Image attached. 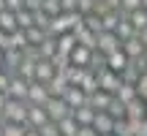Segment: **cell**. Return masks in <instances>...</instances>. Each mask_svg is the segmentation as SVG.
I'll use <instances>...</instances> for the list:
<instances>
[{"mask_svg": "<svg viewBox=\"0 0 147 136\" xmlns=\"http://www.w3.org/2000/svg\"><path fill=\"white\" fill-rule=\"evenodd\" d=\"M5 106H8V95H5V93H0V114L5 112Z\"/></svg>", "mask_w": 147, "mask_h": 136, "instance_id": "obj_50", "label": "cell"}, {"mask_svg": "<svg viewBox=\"0 0 147 136\" xmlns=\"http://www.w3.org/2000/svg\"><path fill=\"white\" fill-rule=\"evenodd\" d=\"M98 87L104 90V93H109V95H117V90L123 87V79H120V73L109 71V68L98 71Z\"/></svg>", "mask_w": 147, "mask_h": 136, "instance_id": "obj_2", "label": "cell"}, {"mask_svg": "<svg viewBox=\"0 0 147 136\" xmlns=\"http://www.w3.org/2000/svg\"><path fill=\"white\" fill-rule=\"evenodd\" d=\"M112 136H134V128L128 120H115V131H112Z\"/></svg>", "mask_w": 147, "mask_h": 136, "instance_id": "obj_35", "label": "cell"}, {"mask_svg": "<svg viewBox=\"0 0 147 136\" xmlns=\"http://www.w3.org/2000/svg\"><path fill=\"white\" fill-rule=\"evenodd\" d=\"M90 57H93V49H87V46H76V49L71 52V65L87 68V65H90Z\"/></svg>", "mask_w": 147, "mask_h": 136, "instance_id": "obj_15", "label": "cell"}, {"mask_svg": "<svg viewBox=\"0 0 147 136\" xmlns=\"http://www.w3.org/2000/svg\"><path fill=\"white\" fill-rule=\"evenodd\" d=\"M47 123H52L49 120V114H47V109L44 106H30V114H27V128H44Z\"/></svg>", "mask_w": 147, "mask_h": 136, "instance_id": "obj_9", "label": "cell"}, {"mask_svg": "<svg viewBox=\"0 0 147 136\" xmlns=\"http://www.w3.org/2000/svg\"><path fill=\"white\" fill-rule=\"evenodd\" d=\"M115 33H117V38H120V41L125 44L128 38H134V36H136V27H134V25H131L128 19H123L120 25H117V30H115Z\"/></svg>", "mask_w": 147, "mask_h": 136, "instance_id": "obj_30", "label": "cell"}, {"mask_svg": "<svg viewBox=\"0 0 147 136\" xmlns=\"http://www.w3.org/2000/svg\"><path fill=\"white\" fill-rule=\"evenodd\" d=\"M8 46H11V36L0 30V49H3V52H8Z\"/></svg>", "mask_w": 147, "mask_h": 136, "instance_id": "obj_47", "label": "cell"}, {"mask_svg": "<svg viewBox=\"0 0 147 136\" xmlns=\"http://www.w3.org/2000/svg\"><path fill=\"white\" fill-rule=\"evenodd\" d=\"M60 5H63V14H76L79 0H60Z\"/></svg>", "mask_w": 147, "mask_h": 136, "instance_id": "obj_41", "label": "cell"}, {"mask_svg": "<svg viewBox=\"0 0 147 136\" xmlns=\"http://www.w3.org/2000/svg\"><path fill=\"white\" fill-rule=\"evenodd\" d=\"M16 25H19V30H30V27L36 25V14H33V11H27V8L16 11Z\"/></svg>", "mask_w": 147, "mask_h": 136, "instance_id": "obj_26", "label": "cell"}, {"mask_svg": "<svg viewBox=\"0 0 147 136\" xmlns=\"http://www.w3.org/2000/svg\"><path fill=\"white\" fill-rule=\"evenodd\" d=\"M27 125H16V123H5L3 125V136H25Z\"/></svg>", "mask_w": 147, "mask_h": 136, "instance_id": "obj_36", "label": "cell"}, {"mask_svg": "<svg viewBox=\"0 0 147 136\" xmlns=\"http://www.w3.org/2000/svg\"><path fill=\"white\" fill-rule=\"evenodd\" d=\"M0 136H3V125H0Z\"/></svg>", "mask_w": 147, "mask_h": 136, "instance_id": "obj_56", "label": "cell"}, {"mask_svg": "<svg viewBox=\"0 0 147 136\" xmlns=\"http://www.w3.org/2000/svg\"><path fill=\"white\" fill-rule=\"evenodd\" d=\"M76 46H79V41H76L74 33H63V36L57 38V52H63V55H71Z\"/></svg>", "mask_w": 147, "mask_h": 136, "instance_id": "obj_17", "label": "cell"}, {"mask_svg": "<svg viewBox=\"0 0 147 136\" xmlns=\"http://www.w3.org/2000/svg\"><path fill=\"white\" fill-rule=\"evenodd\" d=\"M38 55H41V60H52L55 55H57V38H52V36H49L47 41L38 46Z\"/></svg>", "mask_w": 147, "mask_h": 136, "instance_id": "obj_24", "label": "cell"}, {"mask_svg": "<svg viewBox=\"0 0 147 136\" xmlns=\"http://www.w3.org/2000/svg\"><path fill=\"white\" fill-rule=\"evenodd\" d=\"M139 8H142V0H120V14L123 16L134 14V11H139Z\"/></svg>", "mask_w": 147, "mask_h": 136, "instance_id": "obj_37", "label": "cell"}, {"mask_svg": "<svg viewBox=\"0 0 147 136\" xmlns=\"http://www.w3.org/2000/svg\"><path fill=\"white\" fill-rule=\"evenodd\" d=\"M144 57H147V49H144Z\"/></svg>", "mask_w": 147, "mask_h": 136, "instance_id": "obj_57", "label": "cell"}, {"mask_svg": "<svg viewBox=\"0 0 147 136\" xmlns=\"http://www.w3.org/2000/svg\"><path fill=\"white\" fill-rule=\"evenodd\" d=\"M112 101H115V95H109V93H104V90H98V93H93L87 98V106L90 109H95V114L98 112H106L112 106Z\"/></svg>", "mask_w": 147, "mask_h": 136, "instance_id": "obj_6", "label": "cell"}, {"mask_svg": "<svg viewBox=\"0 0 147 136\" xmlns=\"http://www.w3.org/2000/svg\"><path fill=\"white\" fill-rule=\"evenodd\" d=\"M0 71H5V52L0 49Z\"/></svg>", "mask_w": 147, "mask_h": 136, "instance_id": "obj_51", "label": "cell"}, {"mask_svg": "<svg viewBox=\"0 0 147 136\" xmlns=\"http://www.w3.org/2000/svg\"><path fill=\"white\" fill-rule=\"evenodd\" d=\"M44 14H47V16H52V19H55V16H60V14H63V5H60V0H44Z\"/></svg>", "mask_w": 147, "mask_h": 136, "instance_id": "obj_34", "label": "cell"}, {"mask_svg": "<svg viewBox=\"0 0 147 136\" xmlns=\"http://www.w3.org/2000/svg\"><path fill=\"white\" fill-rule=\"evenodd\" d=\"M139 38H142V44H144V49H147V30H142V33H136Z\"/></svg>", "mask_w": 147, "mask_h": 136, "instance_id": "obj_52", "label": "cell"}, {"mask_svg": "<svg viewBox=\"0 0 147 136\" xmlns=\"http://www.w3.org/2000/svg\"><path fill=\"white\" fill-rule=\"evenodd\" d=\"M79 14H82V16H90V14H93V11H95V0H79Z\"/></svg>", "mask_w": 147, "mask_h": 136, "instance_id": "obj_38", "label": "cell"}, {"mask_svg": "<svg viewBox=\"0 0 147 136\" xmlns=\"http://www.w3.org/2000/svg\"><path fill=\"white\" fill-rule=\"evenodd\" d=\"M52 98L47 90V84L41 82H30V93H27V104L30 106H47V101Z\"/></svg>", "mask_w": 147, "mask_h": 136, "instance_id": "obj_5", "label": "cell"}, {"mask_svg": "<svg viewBox=\"0 0 147 136\" xmlns=\"http://www.w3.org/2000/svg\"><path fill=\"white\" fill-rule=\"evenodd\" d=\"M142 8H144V11H147V0H142Z\"/></svg>", "mask_w": 147, "mask_h": 136, "instance_id": "obj_55", "label": "cell"}, {"mask_svg": "<svg viewBox=\"0 0 147 136\" xmlns=\"http://www.w3.org/2000/svg\"><path fill=\"white\" fill-rule=\"evenodd\" d=\"M123 19H125V16H123L120 11H109V14L104 16V30H106V33H115L117 25H120Z\"/></svg>", "mask_w": 147, "mask_h": 136, "instance_id": "obj_29", "label": "cell"}, {"mask_svg": "<svg viewBox=\"0 0 147 136\" xmlns=\"http://www.w3.org/2000/svg\"><path fill=\"white\" fill-rule=\"evenodd\" d=\"M47 90H49V95H52V98H65V93L71 90V84H68V79H65V73H57V76L47 84Z\"/></svg>", "mask_w": 147, "mask_h": 136, "instance_id": "obj_8", "label": "cell"}, {"mask_svg": "<svg viewBox=\"0 0 147 136\" xmlns=\"http://www.w3.org/2000/svg\"><path fill=\"white\" fill-rule=\"evenodd\" d=\"M25 33H27V44H30V46H41V44L49 38V33L41 30V27H36V25H33L30 30H25Z\"/></svg>", "mask_w": 147, "mask_h": 136, "instance_id": "obj_23", "label": "cell"}, {"mask_svg": "<svg viewBox=\"0 0 147 136\" xmlns=\"http://www.w3.org/2000/svg\"><path fill=\"white\" fill-rule=\"evenodd\" d=\"M5 5H8V11H14V14H16V11L25 8V0H5Z\"/></svg>", "mask_w": 147, "mask_h": 136, "instance_id": "obj_46", "label": "cell"}, {"mask_svg": "<svg viewBox=\"0 0 147 136\" xmlns=\"http://www.w3.org/2000/svg\"><path fill=\"white\" fill-rule=\"evenodd\" d=\"M0 30L8 33V36L19 30V25H16V14H14V11H3V14H0Z\"/></svg>", "mask_w": 147, "mask_h": 136, "instance_id": "obj_18", "label": "cell"}, {"mask_svg": "<svg viewBox=\"0 0 147 136\" xmlns=\"http://www.w3.org/2000/svg\"><path fill=\"white\" fill-rule=\"evenodd\" d=\"M3 11H8V5H5V0H0V14H3Z\"/></svg>", "mask_w": 147, "mask_h": 136, "instance_id": "obj_54", "label": "cell"}, {"mask_svg": "<svg viewBox=\"0 0 147 136\" xmlns=\"http://www.w3.org/2000/svg\"><path fill=\"white\" fill-rule=\"evenodd\" d=\"M84 76H87V68H79V65H68V71H65V79L71 87H79L84 82Z\"/></svg>", "mask_w": 147, "mask_h": 136, "instance_id": "obj_19", "label": "cell"}, {"mask_svg": "<svg viewBox=\"0 0 147 136\" xmlns=\"http://www.w3.org/2000/svg\"><path fill=\"white\" fill-rule=\"evenodd\" d=\"M147 117V104L142 98H136V101H131V104L125 106V120H131V123H139V120H144Z\"/></svg>", "mask_w": 147, "mask_h": 136, "instance_id": "obj_11", "label": "cell"}, {"mask_svg": "<svg viewBox=\"0 0 147 136\" xmlns=\"http://www.w3.org/2000/svg\"><path fill=\"white\" fill-rule=\"evenodd\" d=\"M125 19L131 22L134 27H136V33H142V30H147V11H144V8H139V11H134V14H128Z\"/></svg>", "mask_w": 147, "mask_h": 136, "instance_id": "obj_25", "label": "cell"}, {"mask_svg": "<svg viewBox=\"0 0 147 136\" xmlns=\"http://www.w3.org/2000/svg\"><path fill=\"white\" fill-rule=\"evenodd\" d=\"M93 128H95V133H98V136H112V131H115V120H112L106 112H98Z\"/></svg>", "mask_w": 147, "mask_h": 136, "instance_id": "obj_12", "label": "cell"}, {"mask_svg": "<svg viewBox=\"0 0 147 136\" xmlns=\"http://www.w3.org/2000/svg\"><path fill=\"white\" fill-rule=\"evenodd\" d=\"M136 90H139V98L147 104V76H142L139 79V84H136Z\"/></svg>", "mask_w": 147, "mask_h": 136, "instance_id": "obj_44", "label": "cell"}, {"mask_svg": "<svg viewBox=\"0 0 147 136\" xmlns=\"http://www.w3.org/2000/svg\"><path fill=\"white\" fill-rule=\"evenodd\" d=\"M115 98L120 101V104H125V106H128L131 101H136V98H139V90L134 87V84H123V87L117 90V95H115Z\"/></svg>", "mask_w": 147, "mask_h": 136, "instance_id": "obj_21", "label": "cell"}, {"mask_svg": "<svg viewBox=\"0 0 147 136\" xmlns=\"http://www.w3.org/2000/svg\"><path fill=\"white\" fill-rule=\"evenodd\" d=\"M84 27H87L90 33H95V36H101V33H104V19L90 14V16H84Z\"/></svg>", "mask_w": 147, "mask_h": 136, "instance_id": "obj_31", "label": "cell"}, {"mask_svg": "<svg viewBox=\"0 0 147 136\" xmlns=\"http://www.w3.org/2000/svg\"><path fill=\"white\" fill-rule=\"evenodd\" d=\"M74 120L79 123V128H87L95 123V109H90V106H82V109H74Z\"/></svg>", "mask_w": 147, "mask_h": 136, "instance_id": "obj_16", "label": "cell"}, {"mask_svg": "<svg viewBox=\"0 0 147 136\" xmlns=\"http://www.w3.org/2000/svg\"><path fill=\"white\" fill-rule=\"evenodd\" d=\"M25 8L33 11V14H38V11L44 8V0H25Z\"/></svg>", "mask_w": 147, "mask_h": 136, "instance_id": "obj_43", "label": "cell"}, {"mask_svg": "<svg viewBox=\"0 0 147 136\" xmlns=\"http://www.w3.org/2000/svg\"><path fill=\"white\" fill-rule=\"evenodd\" d=\"M128 65H131V60H128V55L123 52V49H117L115 55H109V57H106V68H109V71H115V73H123Z\"/></svg>", "mask_w": 147, "mask_h": 136, "instance_id": "obj_10", "label": "cell"}, {"mask_svg": "<svg viewBox=\"0 0 147 136\" xmlns=\"http://www.w3.org/2000/svg\"><path fill=\"white\" fill-rule=\"evenodd\" d=\"M57 131H60V136H79V123L74 120V114H71V117H65V120L57 123Z\"/></svg>", "mask_w": 147, "mask_h": 136, "instance_id": "obj_22", "label": "cell"}, {"mask_svg": "<svg viewBox=\"0 0 147 136\" xmlns=\"http://www.w3.org/2000/svg\"><path fill=\"white\" fill-rule=\"evenodd\" d=\"M106 114L112 117V120H125V104H120V101H112V106L106 109Z\"/></svg>", "mask_w": 147, "mask_h": 136, "instance_id": "obj_33", "label": "cell"}, {"mask_svg": "<svg viewBox=\"0 0 147 136\" xmlns=\"http://www.w3.org/2000/svg\"><path fill=\"white\" fill-rule=\"evenodd\" d=\"M65 104L71 106V109H82V106H87V95H84L82 87H71L68 93H65Z\"/></svg>", "mask_w": 147, "mask_h": 136, "instance_id": "obj_14", "label": "cell"}, {"mask_svg": "<svg viewBox=\"0 0 147 136\" xmlns=\"http://www.w3.org/2000/svg\"><path fill=\"white\" fill-rule=\"evenodd\" d=\"M8 84H11V73L8 71H0V93H5Z\"/></svg>", "mask_w": 147, "mask_h": 136, "instance_id": "obj_45", "label": "cell"}, {"mask_svg": "<svg viewBox=\"0 0 147 136\" xmlns=\"http://www.w3.org/2000/svg\"><path fill=\"white\" fill-rule=\"evenodd\" d=\"M74 36H76L79 46H87V49H93V52H95V46H98V36H95V33H90L87 27H84V30L74 33Z\"/></svg>", "mask_w": 147, "mask_h": 136, "instance_id": "obj_20", "label": "cell"}, {"mask_svg": "<svg viewBox=\"0 0 147 136\" xmlns=\"http://www.w3.org/2000/svg\"><path fill=\"white\" fill-rule=\"evenodd\" d=\"M27 46H30V44H27V33H25V30H16V33H11V46H8V49L25 52Z\"/></svg>", "mask_w": 147, "mask_h": 136, "instance_id": "obj_28", "label": "cell"}, {"mask_svg": "<svg viewBox=\"0 0 147 136\" xmlns=\"http://www.w3.org/2000/svg\"><path fill=\"white\" fill-rule=\"evenodd\" d=\"M117 49H123V41L117 38V33H101L98 36V46H95V52H101L104 57H109V55H115Z\"/></svg>", "mask_w": 147, "mask_h": 136, "instance_id": "obj_3", "label": "cell"}, {"mask_svg": "<svg viewBox=\"0 0 147 136\" xmlns=\"http://www.w3.org/2000/svg\"><path fill=\"white\" fill-rule=\"evenodd\" d=\"M104 5H109L112 11H120V0H101Z\"/></svg>", "mask_w": 147, "mask_h": 136, "instance_id": "obj_49", "label": "cell"}, {"mask_svg": "<svg viewBox=\"0 0 147 136\" xmlns=\"http://www.w3.org/2000/svg\"><path fill=\"white\" fill-rule=\"evenodd\" d=\"M131 65L136 68L142 76H147V57H136V60H131Z\"/></svg>", "mask_w": 147, "mask_h": 136, "instance_id": "obj_42", "label": "cell"}, {"mask_svg": "<svg viewBox=\"0 0 147 136\" xmlns=\"http://www.w3.org/2000/svg\"><path fill=\"white\" fill-rule=\"evenodd\" d=\"M131 123V120H128ZM134 128V136H147V120H139V123H131Z\"/></svg>", "mask_w": 147, "mask_h": 136, "instance_id": "obj_40", "label": "cell"}, {"mask_svg": "<svg viewBox=\"0 0 147 136\" xmlns=\"http://www.w3.org/2000/svg\"><path fill=\"white\" fill-rule=\"evenodd\" d=\"M144 120H147V117H144Z\"/></svg>", "mask_w": 147, "mask_h": 136, "instance_id": "obj_58", "label": "cell"}, {"mask_svg": "<svg viewBox=\"0 0 147 136\" xmlns=\"http://www.w3.org/2000/svg\"><path fill=\"white\" fill-rule=\"evenodd\" d=\"M44 109H47V114H49V120H52V123H60V120H65V117L74 114V109L65 104L63 98H49Z\"/></svg>", "mask_w": 147, "mask_h": 136, "instance_id": "obj_1", "label": "cell"}, {"mask_svg": "<svg viewBox=\"0 0 147 136\" xmlns=\"http://www.w3.org/2000/svg\"><path fill=\"white\" fill-rule=\"evenodd\" d=\"M120 79H123V84H134V87H136V84H139V79H142V73H139L134 65H128L125 71L120 73Z\"/></svg>", "mask_w": 147, "mask_h": 136, "instance_id": "obj_32", "label": "cell"}, {"mask_svg": "<svg viewBox=\"0 0 147 136\" xmlns=\"http://www.w3.org/2000/svg\"><path fill=\"white\" fill-rule=\"evenodd\" d=\"M27 93H30V82H25L19 76H11V84L5 90L8 101H27Z\"/></svg>", "mask_w": 147, "mask_h": 136, "instance_id": "obj_4", "label": "cell"}, {"mask_svg": "<svg viewBox=\"0 0 147 136\" xmlns=\"http://www.w3.org/2000/svg\"><path fill=\"white\" fill-rule=\"evenodd\" d=\"M79 136H98V133H95L93 125H87V128H79Z\"/></svg>", "mask_w": 147, "mask_h": 136, "instance_id": "obj_48", "label": "cell"}, {"mask_svg": "<svg viewBox=\"0 0 147 136\" xmlns=\"http://www.w3.org/2000/svg\"><path fill=\"white\" fill-rule=\"evenodd\" d=\"M25 136H41V133H38L36 128H27V133H25Z\"/></svg>", "mask_w": 147, "mask_h": 136, "instance_id": "obj_53", "label": "cell"}, {"mask_svg": "<svg viewBox=\"0 0 147 136\" xmlns=\"http://www.w3.org/2000/svg\"><path fill=\"white\" fill-rule=\"evenodd\" d=\"M38 133H41V136H60V131H57V123H47L44 128H38Z\"/></svg>", "mask_w": 147, "mask_h": 136, "instance_id": "obj_39", "label": "cell"}, {"mask_svg": "<svg viewBox=\"0 0 147 136\" xmlns=\"http://www.w3.org/2000/svg\"><path fill=\"white\" fill-rule=\"evenodd\" d=\"M79 87H82L84 90V95H87V98H90V95H93V93H98V73H93V71H87V76H84V82L82 84H79Z\"/></svg>", "mask_w": 147, "mask_h": 136, "instance_id": "obj_27", "label": "cell"}, {"mask_svg": "<svg viewBox=\"0 0 147 136\" xmlns=\"http://www.w3.org/2000/svg\"><path fill=\"white\" fill-rule=\"evenodd\" d=\"M55 76H57V68L49 63V60H38V63H36V82L49 84Z\"/></svg>", "mask_w": 147, "mask_h": 136, "instance_id": "obj_7", "label": "cell"}, {"mask_svg": "<svg viewBox=\"0 0 147 136\" xmlns=\"http://www.w3.org/2000/svg\"><path fill=\"white\" fill-rule=\"evenodd\" d=\"M123 52L128 55V60H136V57H144V44H142V38H139V36L128 38V41L123 44Z\"/></svg>", "mask_w": 147, "mask_h": 136, "instance_id": "obj_13", "label": "cell"}]
</instances>
